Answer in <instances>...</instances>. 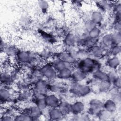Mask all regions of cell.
I'll list each match as a JSON object with an SVG mask.
<instances>
[{
  "label": "cell",
  "mask_w": 121,
  "mask_h": 121,
  "mask_svg": "<svg viewBox=\"0 0 121 121\" xmlns=\"http://www.w3.org/2000/svg\"><path fill=\"white\" fill-rule=\"evenodd\" d=\"M95 64L93 60L89 59H86L80 63L79 67L81 71L85 73L88 72H91L94 69Z\"/></svg>",
  "instance_id": "6da1fadb"
},
{
  "label": "cell",
  "mask_w": 121,
  "mask_h": 121,
  "mask_svg": "<svg viewBox=\"0 0 121 121\" xmlns=\"http://www.w3.org/2000/svg\"><path fill=\"white\" fill-rule=\"evenodd\" d=\"M45 101L47 106L52 108H55L59 105L60 102L58 98L54 95H51L45 98Z\"/></svg>",
  "instance_id": "7a4b0ae2"
},
{
  "label": "cell",
  "mask_w": 121,
  "mask_h": 121,
  "mask_svg": "<svg viewBox=\"0 0 121 121\" xmlns=\"http://www.w3.org/2000/svg\"><path fill=\"white\" fill-rule=\"evenodd\" d=\"M43 68L42 73H43L44 76L48 78H53L55 76V72L52 67L47 66Z\"/></svg>",
  "instance_id": "3957f363"
},
{
  "label": "cell",
  "mask_w": 121,
  "mask_h": 121,
  "mask_svg": "<svg viewBox=\"0 0 121 121\" xmlns=\"http://www.w3.org/2000/svg\"><path fill=\"white\" fill-rule=\"evenodd\" d=\"M84 104L80 102H77L76 103H75L71 106V111L75 112V114L80 113L83 110H84Z\"/></svg>",
  "instance_id": "277c9868"
},
{
  "label": "cell",
  "mask_w": 121,
  "mask_h": 121,
  "mask_svg": "<svg viewBox=\"0 0 121 121\" xmlns=\"http://www.w3.org/2000/svg\"><path fill=\"white\" fill-rule=\"evenodd\" d=\"M104 106L106 109L105 110L109 112L115 111L116 107L115 103L112 100H108L105 102V103Z\"/></svg>",
  "instance_id": "5b68a950"
},
{
  "label": "cell",
  "mask_w": 121,
  "mask_h": 121,
  "mask_svg": "<svg viewBox=\"0 0 121 121\" xmlns=\"http://www.w3.org/2000/svg\"><path fill=\"white\" fill-rule=\"evenodd\" d=\"M49 113L50 114L51 118L53 119L56 118V119L60 118L63 115L60 109H57L55 108H52V110L49 112Z\"/></svg>",
  "instance_id": "8992f818"
},
{
  "label": "cell",
  "mask_w": 121,
  "mask_h": 121,
  "mask_svg": "<svg viewBox=\"0 0 121 121\" xmlns=\"http://www.w3.org/2000/svg\"><path fill=\"white\" fill-rule=\"evenodd\" d=\"M59 76L60 78H67L72 76L69 69H65L60 71Z\"/></svg>",
  "instance_id": "52a82bcc"
},
{
  "label": "cell",
  "mask_w": 121,
  "mask_h": 121,
  "mask_svg": "<svg viewBox=\"0 0 121 121\" xmlns=\"http://www.w3.org/2000/svg\"><path fill=\"white\" fill-rule=\"evenodd\" d=\"M119 60L118 59V57H113L112 58H111L109 60V66L113 68L118 67V65L119 64Z\"/></svg>",
  "instance_id": "ba28073f"
},
{
  "label": "cell",
  "mask_w": 121,
  "mask_h": 121,
  "mask_svg": "<svg viewBox=\"0 0 121 121\" xmlns=\"http://www.w3.org/2000/svg\"><path fill=\"white\" fill-rule=\"evenodd\" d=\"M72 76H73L75 79H76V80L77 81H80L83 80L84 78L85 73L82 71H77L73 75H72Z\"/></svg>",
  "instance_id": "9c48e42d"
},
{
  "label": "cell",
  "mask_w": 121,
  "mask_h": 121,
  "mask_svg": "<svg viewBox=\"0 0 121 121\" xmlns=\"http://www.w3.org/2000/svg\"><path fill=\"white\" fill-rule=\"evenodd\" d=\"M101 14L97 12H94L92 14V20L93 22L95 23H98L101 20Z\"/></svg>",
  "instance_id": "30bf717a"
}]
</instances>
